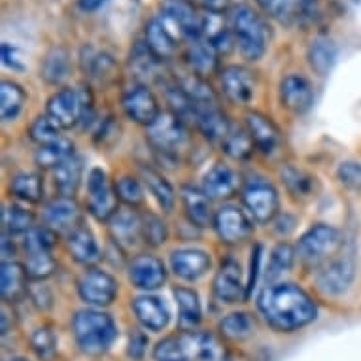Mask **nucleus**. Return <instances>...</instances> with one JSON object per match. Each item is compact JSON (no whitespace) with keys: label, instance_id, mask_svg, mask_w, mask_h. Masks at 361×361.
<instances>
[{"label":"nucleus","instance_id":"3c124183","mask_svg":"<svg viewBox=\"0 0 361 361\" xmlns=\"http://www.w3.org/2000/svg\"><path fill=\"white\" fill-rule=\"evenodd\" d=\"M338 180L343 182L346 188L355 191H361V163L355 161H344L338 166Z\"/></svg>","mask_w":361,"mask_h":361},{"label":"nucleus","instance_id":"6e6d98bb","mask_svg":"<svg viewBox=\"0 0 361 361\" xmlns=\"http://www.w3.org/2000/svg\"><path fill=\"white\" fill-rule=\"evenodd\" d=\"M78 4H80V8H82L83 12H97L99 8H102L106 4V0H80Z\"/></svg>","mask_w":361,"mask_h":361},{"label":"nucleus","instance_id":"20e7f679","mask_svg":"<svg viewBox=\"0 0 361 361\" xmlns=\"http://www.w3.org/2000/svg\"><path fill=\"white\" fill-rule=\"evenodd\" d=\"M229 27L244 59L257 61L267 51L269 30L265 21L246 4H238L229 13Z\"/></svg>","mask_w":361,"mask_h":361},{"label":"nucleus","instance_id":"c9c22d12","mask_svg":"<svg viewBox=\"0 0 361 361\" xmlns=\"http://www.w3.org/2000/svg\"><path fill=\"white\" fill-rule=\"evenodd\" d=\"M282 180H284L286 188L295 199H310L314 195V188H316V178L308 174L302 169H297L293 165H286L282 169Z\"/></svg>","mask_w":361,"mask_h":361},{"label":"nucleus","instance_id":"c03bdc74","mask_svg":"<svg viewBox=\"0 0 361 361\" xmlns=\"http://www.w3.org/2000/svg\"><path fill=\"white\" fill-rule=\"evenodd\" d=\"M2 227L8 235H27L35 227V214L21 207H4L2 210Z\"/></svg>","mask_w":361,"mask_h":361},{"label":"nucleus","instance_id":"b1692460","mask_svg":"<svg viewBox=\"0 0 361 361\" xmlns=\"http://www.w3.org/2000/svg\"><path fill=\"white\" fill-rule=\"evenodd\" d=\"M110 233L121 248H133L142 238V216L133 210H118L110 219Z\"/></svg>","mask_w":361,"mask_h":361},{"label":"nucleus","instance_id":"49530a36","mask_svg":"<svg viewBox=\"0 0 361 361\" xmlns=\"http://www.w3.org/2000/svg\"><path fill=\"white\" fill-rule=\"evenodd\" d=\"M293 248H291L288 243H280L276 248L273 250V254H271V261H269V265H267V280L269 282H274V280H279L280 276L284 273H288L293 265Z\"/></svg>","mask_w":361,"mask_h":361},{"label":"nucleus","instance_id":"79ce46f5","mask_svg":"<svg viewBox=\"0 0 361 361\" xmlns=\"http://www.w3.org/2000/svg\"><path fill=\"white\" fill-rule=\"evenodd\" d=\"M0 99H2V104H0L2 119L4 121H13L21 114V110H23L27 93L19 87L18 83L2 82V85H0Z\"/></svg>","mask_w":361,"mask_h":361},{"label":"nucleus","instance_id":"f257e3e1","mask_svg":"<svg viewBox=\"0 0 361 361\" xmlns=\"http://www.w3.org/2000/svg\"><path fill=\"white\" fill-rule=\"evenodd\" d=\"M257 308L276 331H295L316 320L318 308L295 284H271L257 297Z\"/></svg>","mask_w":361,"mask_h":361},{"label":"nucleus","instance_id":"0eeeda50","mask_svg":"<svg viewBox=\"0 0 361 361\" xmlns=\"http://www.w3.org/2000/svg\"><path fill=\"white\" fill-rule=\"evenodd\" d=\"M243 202L250 216L259 224L273 221L279 214V191L265 178H252L244 184Z\"/></svg>","mask_w":361,"mask_h":361},{"label":"nucleus","instance_id":"2f4dec72","mask_svg":"<svg viewBox=\"0 0 361 361\" xmlns=\"http://www.w3.org/2000/svg\"><path fill=\"white\" fill-rule=\"evenodd\" d=\"M204 18V25H202V38L210 42L214 49L218 54H227L233 48V30L231 27H227L224 18L219 13L212 12L202 16Z\"/></svg>","mask_w":361,"mask_h":361},{"label":"nucleus","instance_id":"09e8293b","mask_svg":"<svg viewBox=\"0 0 361 361\" xmlns=\"http://www.w3.org/2000/svg\"><path fill=\"white\" fill-rule=\"evenodd\" d=\"M30 138L40 146H48V144L59 140L61 127L55 123L49 116H40L35 119V123L30 125Z\"/></svg>","mask_w":361,"mask_h":361},{"label":"nucleus","instance_id":"4468645a","mask_svg":"<svg viewBox=\"0 0 361 361\" xmlns=\"http://www.w3.org/2000/svg\"><path fill=\"white\" fill-rule=\"evenodd\" d=\"M44 221L49 229L55 233H66L71 235L76 231L82 224V212L78 208L76 201L71 197H55L44 208Z\"/></svg>","mask_w":361,"mask_h":361},{"label":"nucleus","instance_id":"f3484780","mask_svg":"<svg viewBox=\"0 0 361 361\" xmlns=\"http://www.w3.org/2000/svg\"><path fill=\"white\" fill-rule=\"evenodd\" d=\"M129 279L135 288L144 291H154L165 284L166 271L163 261L155 255H137L129 265Z\"/></svg>","mask_w":361,"mask_h":361},{"label":"nucleus","instance_id":"c756f323","mask_svg":"<svg viewBox=\"0 0 361 361\" xmlns=\"http://www.w3.org/2000/svg\"><path fill=\"white\" fill-rule=\"evenodd\" d=\"M27 271L18 261L2 263V297L6 302H16L27 295Z\"/></svg>","mask_w":361,"mask_h":361},{"label":"nucleus","instance_id":"6ab92c4d","mask_svg":"<svg viewBox=\"0 0 361 361\" xmlns=\"http://www.w3.org/2000/svg\"><path fill=\"white\" fill-rule=\"evenodd\" d=\"M246 130L254 140L255 148L265 155H274L282 146V135L271 118L259 112H250L246 116Z\"/></svg>","mask_w":361,"mask_h":361},{"label":"nucleus","instance_id":"f8f14e48","mask_svg":"<svg viewBox=\"0 0 361 361\" xmlns=\"http://www.w3.org/2000/svg\"><path fill=\"white\" fill-rule=\"evenodd\" d=\"M85 112V97L78 89H61L48 101V116L61 129H71Z\"/></svg>","mask_w":361,"mask_h":361},{"label":"nucleus","instance_id":"de8ad7c7","mask_svg":"<svg viewBox=\"0 0 361 361\" xmlns=\"http://www.w3.org/2000/svg\"><path fill=\"white\" fill-rule=\"evenodd\" d=\"M116 195L121 202H125L127 207H140L144 202V190L137 178L133 176H119L114 184Z\"/></svg>","mask_w":361,"mask_h":361},{"label":"nucleus","instance_id":"bb28decb","mask_svg":"<svg viewBox=\"0 0 361 361\" xmlns=\"http://www.w3.org/2000/svg\"><path fill=\"white\" fill-rule=\"evenodd\" d=\"M83 176V159L80 155H71L68 159H65L61 165L54 169V180L55 188L59 191V195L71 197L74 199L76 191L80 190Z\"/></svg>","mask_w":361,"mask_h":361},{"label":"nucleus","instance_id":"a878e982","mask_svg":"<svg viewBox=\"0 0 361 361\" xmlns=\"http://www.w3.org/2000/svg\"><path fill=\"white\" fill-rule=\"evenodd\" d=\"M146 46L152 49V54L157 59H171L172 55L176 54V35L166 27L161 16L149 19L146 25Z\"/></svg>","mask_w":361,"mask_h":361},{"label":"nucleus","instance_id":"f03ea898","mask_svg":"<svg viewBox=\"0 0 361 361\" xmlns=\"http://www.w3.org/2000/svg\"><path fill=\"white\" fill-rule=\"evenodd\" d=\"M157 361H231L229 350L216 335L207 331H182L155 346Z\"/></svg>","mask_w":361,"mask_h":361},{"label":"nucleus","instance_id":"a18cd8bd","mask_svg":"<svg viewBox=\"0 0 361 361\" xmlns=\"http://www.w3.org/2000/svg\"><path fill=\"white\" fill-rule=\"evenodd\" d=\"M219 331L227 338L240 341V338L250 337L254 333V320L246 312L229 314V316H225L224 320L219 322Z\"/></svg>","mask_w":361,"mask_h":361},{"label":"nucleus","instance_id":"f704fd0d","mask_svg":"<svg viewBox=\"0 0 361 361\" xmlns=\"http://www.w3.org/2000/svg\"><path fill=\"white\" fill-rule=\"evenodd\" d=\"M188 61H190L193 71L199 72L201 76H204V74H210L216 68V65H218V51L214 49L210 42H207L201 36V38L190 40V46H188Z\"/></svg>","mask_w":361,"mask_h":361},{"label":"nucleus","instance_id":"dca6fc26","mask_svg":"<svg viewBox=\"0 0 361 361\" xmlns=\"http://www.w3.org/2000/svg\"><path fill=\"white\" fill-rule=\"evenodd\" d=\"M214 295L225 305L240 302L248 297V288L243 284V271L237 261H225L214 279Z\"/></svg>","mask_w":361,"mask_h":361},{"label":"nucleus","instance_id":"13d9d810","mask_svg":"<svg viewBox=\"0 0 361 361\" xmlns=\"http://www.w3.org/2000/svg\"><path fill=\"white\" fill-rule=\"evenodd\" d=\"M10 361H25V360H21V357H16V360H10Z\"/></svg>","mask_w":361,"mask_h":361},{"label":"nucleus","instance_id":"423d86ee","mask_svg":"<svg viewBox=\"0 0 361 361\" xmlns=\"http://www.w3.org/2000/svg\"><path fill=\"white\" fill-rule=\"evenodd\" d=\"M341 233L331 225L318 224L310 227L297 244V255L302 265L318 267L337 254L341 248Z\"/></svg>","mask_w":361,"mask_h":361},{"label":"nucleus","instance_id":"864d4df0","mask_svg":"<svg viewBox=\"0 0 361 361\" xmlns=\"http://www.w3.org/2000/svg\"><path fill=\"white\" fill-rule=\"evenodd\" d=\"M2 61H4V65L13 68V71H23L25 68L21 59H19V51L12 48L10 44H2Z\"/></svg>","mask_w":361,"mask_h":361},{"label":"nucleus","instance_id":"473e14b6","mask_svg":"<svg viewBox=\"0 0 361 361\" xmlns=\"http://www.w3.org/2000/svg\"><path fill=\"white\" fill-rule=\"evenodd\" d=\"M195 123L201 129V133L210 140H224L227 133L231 129L229 119L225 118V114L218 106L201 108L195 112Z\"/></svg>","mask_w":361,"mask_h":361},{"label":"nucleus","instance_id":"39448f33","mask_svg":"<svg viewBox=\"0 0 361 361\" xmlns=\"http://www.w3.org/2000/svg\"><path fill=\"white\" fill-rule=\"evenodd\" d=\"M57 233L46 227H32L25 235V271L30 280H44L55 271L54 246Z\"/></svg>","mask_w":361,"mask_h":361},{"label":"nucleus","instance_id":"ddd939ff","mask_svg":"<svg viewBox=\"0 0 361 361\" xmlns=\"http://www.w3.org/2000/svg\"><path fill=\"white\" fill-rule=\"evenodd\" d=\"M214 229L225 244H240L254 233V225L248 216L237 207L219 208L214 216Z\"/></svg>","mask_w":361,"mask_h":361},{"label":"nucleus","instance_id":"2eb2a0df","mask_svg":"<svg viewBox=\"0 0 361 361\" xmlns=\"http://www.w3.org/2000/svg\"><path fill=\"white\" fill-rule=\"evenodd\" d=\"M121 104H123L125 114L135 123L146 125V127L154 123L161 114L157 99H155L154 93L146 85H135V87H130L123 95Z\"/></svg>","mask_w":361,"mask_h":361},{"label":"nucleus","instance_id":"7c9ffc66","mask_svg":"<svg viewBox=\"0 0 361 361\" xmlns=\"http://www.w3.org/2000/svg\"><path fill=\"white\" fill-rule=\"evenodd\" d=\"M257 4L280 23H293L307 16L312 8V0H257Z\"/></svg>","mask_w":361,"mask_h":361},{"label":"nucleus","instance_id":"58836bf2","mask_svg":"<svg viewBox=\"0 0 361 361\" xmlns=\"http://www.w3.org/2000/svg\"><path fill=\"white\" fill-rule=\"evenodd\" d=\"M71 155H74V144L66 138H59L48 146H40L35 154V161L40 169H55Z\"/></svg>","mask_w":361,"mask_h":361},{"label":"nucleus","instance_id":"9d476101","mask_svg":"<svg viewBox=\"0 0 361 361\" xmlns=\"http://www.w3.org/2000/svg\"><path fill=\"white\" fill-rule=\"evenodd\" d=\"M148 142L157 152L176 154L188 140V133L182 119L174 114H159V118L148 127Z\"/></svg>","mask_w":361,"mask_h":361},{"label":"nucleus","instance_id":"ea45409f","mask_svg":"<svg viewBox=\"0 0 361 361\" xmlns=\"http://www.w3.org/2000/svg\"><path fill=\"white\" fill-rule=\"evenodd\" d=\"M140 172H142L144 184L148 185V190L152 191V195L157 199V202L163 207V210L171 212L172 207H174V199H176L172 185L169 184L165 178L161 176L155 169H152V166H142Z\"/></svg>","mask_w":361,"mask_h":361},{"label":"nucleus","instance_id":"8fccbe9b","mask_svg":"<svg viewBox=\"0 0 361 361\" xmlns=\"http://www.w3.org/2000/svg\"><path fill=\"white\" fill-rule=\"evenodd\" d=\"M169 237L165 221L157 218L155 214H144L142 216V238L149 246H159Z\"/></svg>","mask_w":361,"mask_h":361},{"label":"nucleus","instance_id":"412c9836","mask_svg":"<svg viewBox=\"0 0 361 361\" xmlns=\"http://www.w3.org/2000/svg\"><path fill=\"white\" fill-rule=\"evenodd\" d=\"M171 267L176 276L188 282L202 279L210 269V255L197 248H184L172 252Z\"/></svg>","mask_w":361,"mask_h":361},{"label":"nucleus","instance_id":"a19ab883","mask_svg":"<svg viewBox=\"0 0 361 361\" xmlns=\"http://www.w3.org/2000/svg\"><path fill=\"white\" fill-rule=\"evenodd\" d=\"M254 146L255 144L250 137L248 130L240 129V127H233V125L229 133H227V137L221 140V148H224L225 154L237 161L248 159L250 155L254 154Z\"/></svg>","mask_w":361,"mask_h":361},{"label":"nucleus","instance_id":"37998d69","mask_svg":"<svg viewBox=\"0 0 361 361\" xmlns=\"http://www.w3.org/2000/svg\"><path fill=\"white\" fill-rule=\"evenodd\" d=\"M174 297L180 310V324L184 327H195L201 322V302L195 291L190 288H176Z\"/></svg>","mask_w":361,"mask_h":361},{"label":"nucleus","instance_id":"393cba45","mask_svg":"<svg viewBox=\"0 0 361 361\" xmlns=\"http://www.w3.org/2000/svg\"><path fill=\"white\" fill-rule=\"evenodd\" d=\"M135 314H137L138 322L142 324L149 331H161L165 329L171 316H169V308L159 297L155 295H140L133 302Z\"/></svg>","mask_w":361,"mask_h":361},{"label":"nucleus","instance_id":"a211bd4d","mask_svg":"<svg viewBox=\"0 0 361 361\" xmlns=\"http://www.w3.org/2000/svg\"><path fill=\"white\" fill-rule=\"evenodd\" d=\"M355 274L354 255H341L337 259H331L324 267V271L318 276V284L324 293L338 295L350 288Z\"/></svg>","mask_w":361,"mask_h":361},{"label":"nucleus","instance_id":"9b49d317","mask_svg":"<svg viewBox=\"0 0 361 361\" xmlns=\"http://www.w3.org/2000/svg\"><path fill=\"white\" fill-rule=\"evenodd\" d=\"M80 297L93 307H108L118 295V282L101 269H89L78 280Z\"/></svg>","mask_w":361,"mask_h":361},{"label":"nucleus","instance_id":"5fc2aeb1","mask_svg":"<svg viewBox=\"0 0 361 361\" xmlns=\"http://www.w3.org/2000/svg\"><path fill=\"white\" fill-rule=\"evenodd\" d=\"M144 346H146V338H144V335H140V333H135V335L130 337V343H129L130 357H135V360L142 357Z\"/></svg>","mask_w":361,"mask_h":361},{"label":"nucleus","instance_id":"e433bc0d","mask_svg":"<svg viewBox=\"0 0 361 361\" xmlns=\"http://www.w3.org/2000/svg\"><path fill=\"white\" fill-rule=\"evenodd\" d=\"M10 191L25 202H40L44 195V180L36 172H19L13 176Z\"/></svg>","mask_w":361,"mask_h":361},{"label":"nucleus","instance_id":"4c0bfd02","mask_svg":"<svg viewBox=\"0 0 361 361\" xmlns=\"http://www.w3.org/2000/svg\"><path fill=\"white\" fill-rule=\"evenodd\" d=\"M71 71V61H68V51L63 48H54L46 55L44 65H42V78L51 85L65 82Z\"/></svg>","mask_w":361,"mask_h":361},{"label":"nucleus","instance_id":"cd10ccee","mask_svg":"<svg viewBox=\"0 0 361 361\" xmlns=\"http://www.w3.org/2000/svg\"><path fill=\"white\" fill-rule=\"evenodd\" d=\"M66 246H68L72 259L78 261L80 265H95L97 261L101 259V250L93 233L83 225H80L76 231L68 235Z\"/></svg>","mask_w":361,"mask_h":361},{"label":"nucleus","instance_id":"4d7b16f0","mask_svg":"<svg viewBox=\"0 0 361 361\" xmlns=\"http://www.w3.org/2000/svg\"><path fill=\"white\" fill-rule=\"evenodd\" d=\"M197 2L202 4L204 8H208V10H212V12H218V10H221V8L229 4V0H197Z\"/></svg>","mask_w":361,"mask_h":361},{"label":"nucleus","instance_id":"603ef678","mask_svg":"<svg viewBox=\"0 0 361 361\" xmlns=\"http://www.w3.org/2000/svg\"><path fill=\"white\" fill-rule=\"evenodd\" d=\"M32 346H35L36 354L40 357L49 360L55 352V337L49 329H38L35 333V338H32Z\"/></svg>","mask_w":361,"mask_h":361},{"label":"nucleus","instance_id":"6e6552de","mask_svg":"<svg viewBox=\"0 0 361 361\" xmlns=\"http://www.w3.org/2000/svg\"><path fill=\"white\" fill-rule=\"evenodd\" d=\"M161 19L165 21L169 29L176 35V38H188L195 40L202 36V25L204 18L185 0H165Z\"/></svg>","mask_w":361,"mask_h":361},{"label":"nucleus","instance_id":"72a5a7b5","mask_svg":"<svg viewBox=\"0 0 361 361\" xmlns=\"http://www.w3.org/2000/svg\"><path fill=\"white\" fill-rule=\"evenodd\" d=\"M308 63L312 66V71L320 76H326L327 72L331 71L335 61H337V48L329 38L320 36V38H314L308 46Z\"/></svg>","mask_w":361,"mask_h":361},{"label":"nucleus","instance_id":"1a4fd4ad","mask_svg":"<svg viewBox=\"0 0 361 361\" xmlns=\"http://www.w3.org/2000/svg\"><path fill=\"white\" fill-rule=\"evenodd\" d=\"M87 210L99 221H110L118 212V195L106 174L101 169H93L87 178Z\"/></svg>","mask_w":361,"mask_h":361},{"label":"nucleus","instance_id":"aec40b11","mask_svg":"<svg viewBox=\"0 0 361 361\" xmlns=\"http://www.w3.org/2000/svg\"><path fill=\"white\" fill-rule=\"evenodd\" d=\"M280 101H282V106L288 108L290 112H308L314 104L312 85L308 83L307 78L291 74L280 83Z\"/></svg>","mask_w":361,"mask_h":361},{"label":"nucleus","instance_id":"7ed1b4c3","mask_svg":"<svg viewBox=\"0 0 361 361\" xmlns=\"http://www.w3.org/2000/svg\"><path fill=\"white\" fill-rule=\"evenodd\" d=\"M72 331H74L78 346L89 355L104 354L118 335L112 318L106 312L93 310V308L76 312L72 320Z\"/></svg>","mask_w":361,"mask_h":361},{"label":"nucleus","instance_id":"5701e85b","mask_svg":"<svg viewBox=\"0 0 361 361\" xmlns=\"http://www.w3.org/2000/svg\"><path fill=\"white\" fill-rule=\"evenodd\" d=\"M238 188L237 172L231 166L218 163L202 178V191L208 199H227Z\"/></svg>","mask_w":361,"mask_h":361},{"label":"nucleus","instance_id":"c85d7f7f","mask_svg":"<svg viewBox=\"0 0 361 361\" xmlns=\"http://www.w3.org/2000/svg\"><path fill=\"white\" fill-rule=\"evenodd\" d=\"M182 204L188 214L191 224H195L197 227H207L214 221L212 208H210V199L204 195V191L185 185L182 188Z\"/></svg>","mask_w":361,"mask_h":361},{"label":"nucleus","instance_id":"4be33fe9","mask_svg":"<svg viewBox=\"0 0 361 361\" xmlns=\"http://www.w3.org/2000/svg\"><path fill=\"white\" fill-rule=\"evenodd\" d=\"M221 87L233 104H248L254 99L255 80L244 66H229L221 74Z\"/></svg>","mask_w":361,"mask_h":361}]
</instances>
